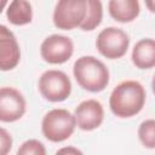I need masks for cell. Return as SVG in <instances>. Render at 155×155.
<instances>
[{
	"label": "cell",
	"mask_w": 155,
	"mask_h": 155,
	"mask_svg": "<svg viewBox=\"0 0 155 155\" xmlns=\"http://www.w3.org/2000/svg\"><path fill=\"white\" fill-rule=\"evenodd\" d=\"M103 19V5L101 0H86V13L80 29L91 31L96 29Z\"/></svg>",
	"instance_id": "cell-14"
},
{
	"label": "cell",
	"mask_w": 155,
	"mask_h": 155,
	"mask_svg": "<svg viewBox=\"0 0 155 155\" xmlns=\"http://www.w3.org/2000/svg\"><path fill=\"white\" fill-rule=\"evenodd\" d=\"M86 13V0H58L52 21L56 28L71 30L82 23Z\"/></svg>",
	"instance_id": "cell-6"
},
{
	"label": "cell",
	"mask_w": 155,
	"mask_h": 155,
	"mask_svg": "<svg viewBox=\"0 0 155 155\" xmlns=\"http://www.w3.org/2000/svg\"><path fill=\"white\" fill-rule=\"evenodd\" d=\"M38 88L46 101L53 103L63 102L71 93V81L64 71L48 69L40 75Z\"/></svg>",
	"instance_id": "cell-4"
},
{
	"label": "cell",
	"mask_w": 155,
	"mask_h": 155,
	"mask_svg": "<svg viewBox=\"0 0 155 155\" xmlns=\"http://www.w3.org/2000/svg\"><path fill=\"white\" fill-rule=\"evenodd\" d=\"M18 155H45V145L38 139H28L17 150Z\"/></svg>",
	"instance_id": "cell-16"
},
{
	"label": "cell",
	"mask_w": 155,
	"mask_h": 155,
	"mask_svg": "<svg viewBox=\"0 0 155 155\" xmlns=\"http://www.w3.org/2000/svg\"><path fill=\"white\" fill-rule=\"evenodd\" d=\"M21 48L15 34L4 24H0V70L8 71L18 65Z\"/></svg>",
	"instance_id": "cell-10"
},
{
	"label": "cell",
	"mask_w": 155,
	"mask_h": 155,
	"mask_svg": "<svg viewBox=\"0 0 155 155\" xmlns=\"http://www.w3.org/2000/svg\"><path fill=\"white\" fill-rule=\"evenodd\" d=\"M76 127L74 114L67 109L56 108L45 114L41 121V132L46 139L61 143L70 138Z\"/></svg>",
	"instance_id": "cell-3"
},
{
	"label": "cell",
	"mask_w": 155,
	"mask_h": 155,
	"mask_svg": "<svg viewBox=\"0 0 155 155\" xmlns=\"http://www.w3.org/2000/svg\"><path fill=\"white\" fill-rule=\"evenodd\" d=\"M74 44L70 38L61 34H52L44 39L40 46L41 58L50 64H63L71 58Z\"/></svg>",
	"instance_id": "cell-7"
},
{
	"label": "cell",
	"mask_w": 155,
	"mask_h": 155,
	"mask_svg": "<svg viewBox=\"0 0 155 155\" xmlns=\"http://www.w3.org/2000/svg\"><path fill=\"white\" fill-rule=\"evenodd\" d=\"M73 74L79 86L88 92L103 91L108 86L110 79L107 65L93 56H82L78 58L73 67Z\"/></svg>",
	"instance_id": "cell-2"
},
{
	"label": "cell",
	"mask_w": 155,
	"mask_h": 155,
	"mask_svg": "<svg viewBox=\"0 0 155 155\" xmlns=\"http://www.w3.org/2000/svg\"><path fill=\"white\" fill-rule=\"evenodd\" d=\"M7 1H8V0H0V13H1V12L4 11V8L6 7Z\"/></svg>",
	"instance_id": "cell-20"
},
{
	"label": "cell",
	"mask_w": 155,
	"mask_h": 155,
	"mask_svg": "<svg viewBox=\"0 0 155 155\" xmlns=\"http://www.w3.org/2000/svg\"><path fill=\"white\" fill-rule=\"evenodd\" d=\"M132 63L138 69H150L155 65V41L145 38L136 42L132 50Z\"/></svg>",
	"instance_id": "cell-12"
},
{
	"label": "cell",
	"mask_w": 155,
	"mask_h": 155,
	"mask_svg": "<svg viewBox=\"0 0 155 155\" xmlns=\"http://www.w3.org/2000/svg\"><path fill=\"white\" fill-rule=\"evenodd\" d=\"M145 99L147 92L140 82L125 80L113 88L109 97V107L115 116L131 117L143 109Z\"/></svg>",
	"instance_id": "cell-1"
},
{
	"label": "cell",
	"mask_w": 155,
	"mask_h": 155,
	"mask_svg": "<svg viewBox=\"0 0 155 155\" xmlns=\"http://www.w3.org/2000/svg\"><path fill=\"white\" fill-rule=\"evenodd\" d=\"M76 126L82 131H93L98 128L104 120V109L97 99L82 101L74 110Z\"/></svg>",
	"instance_id": "cell-9"
},
{
	"label": "cell",
	"mask_w": 155,
	"mask_h": 155,
	"mask_svg": "<svg viewBox=\"0 0 155 155\" xmlns=\"http://www.w3.org/2000/svg\"><path fill=\"white\" fill-rule=\"evenodd\" d=\"M130 46V38L125 30L116 27H108L99 31L96 40L98 52L108 59H117L126 54Z\"/></svg>",
	"instance_id": "cell-5"
},
{
	"label": "cell",
	"mask_w": 155,
	"mask_h": 155,
	"mask_svg": "<svg viewBox=\"0 0 155 155\" xmlns=\"http://www.w3.org/2000/svg\"><path fill=\"white\" fill-rule=\"evenodd\" d=\"M56 154H73V155H81L82 151L79 150L78 148H74V147H65V148H62V149H58L56 151Z\"/></svg>",
	"instance_id": "cell-18"
},
{
	"label": "cell",
	"mask_w": 155,
	"mask_h": 155,
	"mask_svg": "<svg viewBox=\"0 0 155 155\" xmlns=\"http://www.w3.org/2000/svg\"><path fill=\"white\" fill-rule=\"evenodd\" d=\"M27 102L24 96L15 87H0V121L15 122L25 114Z\"/></svg>",
	"instance_id": "cell-8"
},
{
	"label": "cell",
	"mask_w": 155,
	"mask_h": 155,
	"mask_svg": "<svg viewBox=\"0 0 155 155\" xmlns=\"http://www.w3.org/2000/svg\"><path fill=\"white\" fill-rule=\"evenodd\" d=\"M138 138L143 147L148 149L155 148V121L153 119H148L139 125Z\"/></svg>",
	"instance_id": "cell-15"
},
{
	"label": "cell",
	"mask_w": 155,
	"mask_h": 155,
	"mask_svg": "<svg viewBox=\"0 0 155 155\" xmlns=\"http://www.w3.org/2000/svg\"><path fill=\"white\" fill-rule=\"evenodd\" d=\"M108 11L116 22L130 23L139 16L140 5L138 0H109Z\"/></svg>",
	"instance_id": "cell-11"
},
{
	"label": "cell",
	"mask_w": 155,
	"mask_h": 155,
	"mask_svg": "<svg viewBox=\"0 0 155 155\" xmlns=\"http://www.w3.org/2000/svg\"><path fill=\"white\" fill-rule=\"evenodd\" d=\"M144 2H145L147 7H148V10H149L150 12H154V11H155V7H154L155 0H144Z\"/></svg>",
	"instance_id": "cell-19"
},
{
	"label": "cell",
	"mask_w": 155,
	"mask_h": 155,
	"mask_svg": "<svg viewBox=\"0 0 155 155\" xmlns=\"http://www.w3.org/2000/svg\"><path fill=\"white\" fill-rule=\"evenodd\" d=\"M7 21L13 25H25L33 19V7L28 0H12L6 10Z\"/></svg>",
	"instance_id": "cell-13"
},
{
	"label": "cell",
	"mask_w": 155,
	"mask_h": 155,
	"mask_svg": "<svg viewBox=\"0 0 155 155\" xmlns=\"http://www.w3.org/2000/svg\"><path fill=\"white\" fill-rule=\"evenodd\" d=\"M12 136L10 132L2 127H0V155H6L12 149Z\"/></svg>",
	"instance_id": "cell-17"
}]
</instances>
